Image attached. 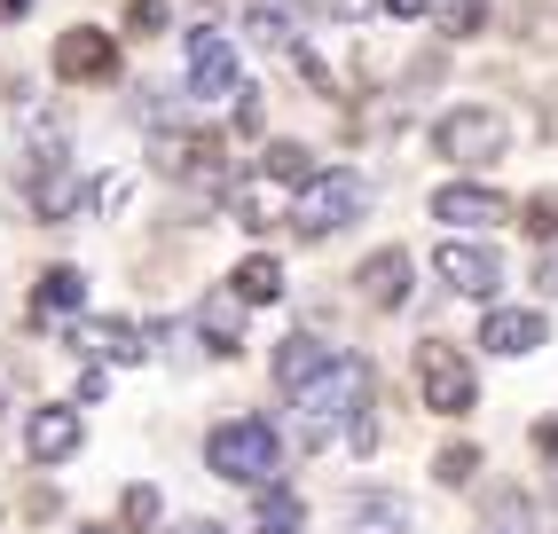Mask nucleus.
I'll list each match as a JSON object with an SVG mask.
<instances>
[{
    "mask_svg": "<svg viewBox=\"0 0 558 534\" xmlns=\"http://www.w3.org/2000/svg\"><path fill=\"white\" fill-rule=\"evenodd\" d=\"M205 464H213L220 480H236V487H276V472H283V433L268 425V416H229V425H213Z\"/></svg>",
    "mask_w": 558,
    "mask_h": 534,
    "instance_id": "obj_1",
    "label": "nucleus"
},
{
    "mask_svg": "<svg viewBox=\"0 0 558 534\" xmlns=\"http://www.w3.org/2000/svg\"><path fill=\"white\" fill-rule=\"evenodd\" d=\"M354 416H369V362H362V354L330 362L323 386L300 393V448H323L339 425H354Z\"/></svg>",
    "mask_w": 558,
    "mask_h": 534,
    "instance_id": "obj_2",
    "label": "nucleus"
},
{
    "mask_svg": "<svg viewBox=\"0 0 558 534\" xmlns=\"http://www.w3.org/2000/svg\"><path fill=\"white\" fill-rule=\"evenodd\" d=\"M362 205H369V181L362 173H315L300 197H291V236L323 244V236H339V228H354Z\"/></svg>",
    "mask_w": 558,
    "mask_h": 534,
    "instance_id": "obj_3",
    "label": "nucleus"
},
{
    "mask_svg": "<svg viewBox=\"0 0 558 534\" xmlns=\"http://www.w3.org/2000/svg\"><path fill=\"white\" fill-rule=\"evenodd\" d=\"M504 142H511V126L496 119V110H480V102L449 110V119H433V149H440L449 166H496Z\"/></svg>",
    "mask_w": 558,
    "mask_h": 534,
    "instance_id": "obj_4",
    "label": "nucleus"
},
{
    "mask_svg": "<svg viewBox=\"0 0 558 534\" xmlns=\"http://www.w3.org/2000/svg\"><path fill=\"white\" fill-rule=\"evenodd\" d=\"M417 393H425V409H440V416H464V409L480 401V377L464 369V354L449 347V338H417Z\"/></svg>",
    "mask_w": 558,
    "mask_h": 534,
    "instance_id": "obj_5",
    "label": "nucleus"
},
{
    "mask_svg": "<svg viewBox=\"0 0 558 534\" xmlns=\"http://www.w3.org/2000/svg\"><path fill=\"white\" fill-rule=\"evenodd\" d=\"M190 95L197 102H236L244 95V63L229 32H190Z\"/></svg>",
    "mask_w": 558,
    "mask_h": 534,
    "instance_id": "obj_6",
    "label": "nucleus"
},
{
    "mask_svg": "<svg viewBox=\"0 0 558 534\" xmlns=\"http://www.w3.org/2000/svg\"><path fill=\"white\" fill-rule=\"evenodd\" d=\"M433 267H440V283H449V291H464V299H496V283H504V259H496V244H472V236L440 244V252H433Z\"/></svg>",
    "mask_w": 558,
    "mask_h": 534,
    "instance_id": "obj_7",
    "label": "nucleus"
},
{
    "mask_svg": "<svg viewBox=\"0 0 558 534\" xmlns=\"http://www.w3.org/2000/svg\"><path fill=\"white\" fill-rule=\"evenodd\" d=\"M150 158H158V173L197 181V189L229 181V158H220V142H205V134H150Z\"/></svg>",
    "mask_w": 558,
    "mask_h": 534,
    "instance_id": "obj_8",
    "label": "nucleus"
},
{
    "mask_svg": "<svg viewBox=\"0 0 558 534\" xmlns=\"http://www.w3.org/2000/svg\"><path fill=\"white\" fill-rule=\"evenodd\" d=\"M119 71V48H110V32H95V24H71L63 40H56V80H71V87H95V80H110Z\"/></svg>",
    "mask_w": 558,
    "mask_h": 534,
    "instance_id": "obj_9",
    "label": "nucleus"
},
{
    "mask_svg": "<svg viewBox=\"0 0 558 534\" xmlns=\"http://www.w3.org/2000/svg\"><path fill=\"white\" fill-rule=\"evenodd\" d=\"M71 347H80L87 362H110V369H126V362H142V347H150V330L142 323H119V315H80L71 323Z\"/></svg>",
    "mask_w": 558,
    "mask_h": 534,
    "instance_id": "obj_10",
    "label": "nucleus"
},
{
    "mask_svg": "<svg viewBox=\"0 0 558 534\" xmlns=\"http://www.w3.org/2000/svg\"><path fill=\"white\" fill-rule=\"evenodd\" d=\"M433 220H449V228H496L504 220V189L496 181H449V189H433Z\"/></svg>",
    "mask_w": 558,
    "mask_h": 534,
    "instance_id": "obj_11",
    "label": "nucleus"
},
{
    "mask_svg": "<svg viewBox=\"0 0 558 534\" xmlns=\"http://www.w3.org/2000/svg\"><path fill=\"white\" fill-rule=\"evenodd\" d=\"M543 338H550L543 307H488V315H480V347H488V354H535Z\"/></svg>",
    "mask_w": 558,
    "mask_h": 534,
    "instance_id": "obj_12",
    "label": "nucleus"
},
{
    "mask_svg": "<svg viewBox=\"0 0 558 534\" xmlns=\"http://www.w3.org/2000/svg\"><path fill=\"white\" fill-rule=\"evenodd\" d=\"M80 299H87L80 267H48V276L32 283V330H71L80 323Z\"/></svg>",
    "mask_w": 558,
    "mask_h": 534,
    "instance_id": "obj_13",
    "label": "nucleus"
},
{
    "mask_svg": "<svg viewBox=\"0 0 558 534\" xmlns=\"http://www.w3.org/2000/svg\"><path fill=\"white\" fill-rule=\"evenodd\" d=\"M323 377H330V347H323L315 330H291L283 347H276V386L300 401V393H315V386H323Z\"/></svg>",
    "mask_w": 558,
    "mask_h": 534,
    "instance_id": "obj_14",
    "label": "nucleus"
},
{
    "mask_svg": "<svg viewBox=\"0 0 558 534\" xmlns=\"http://www.w3.org/2000/svg\"><path fill=\"white\" fill-rule=\"evenodd\" d=\"M24 456H32V464H71V456H80V416H71V409H32Z\"/></svg>",
    "mask_w": 558,
    "mask_h": 534,
    "instance_id": "obj_15",
    "label": "nucleus"
},
{
    "mask_svg": "<svg viewBox=\"0 0 558 534\" xmlns=\"http://www.w3.org/2000/svg\"><path fill=\"white\" fill-rule=\"evenodd\" d=\"M409 252L401 244H386V252H369V267H362V307H378V315H393L401 299H409Z\"/></svg>",
    "mask_w": 558,
    "mask_h": 534,
    "instance_id": "obj_16",
    "label": "nucleus"
},
{
    "mask_svg": "<svg viewBox=\"0 0 558 534\" xmlns=\"http://www.w3.org/2000/svg\"><path fill=\"white\" fill-rule=\"evenodd\" d=\"M244 40L268 48V56H291V48H300V16H291V0H244Z\"/></svg>",
    "mask_w": 558,
    "mask_h": 534,
    "instance_id": "obj_17",
    "label": "nucleus"
},
{
    "mask_svg": "<svg viewBox=\"0 0 558 534\" xmlns=\"http://www.w3.org/2000/svg\"><path fill=\"white\" fill-rule=\"evenodd\" d=\"M347 534H409V503L393 487H362L347 511Z\"/></svg>",
    "mask_w": 558,
    "mask_h": 534,
    "instance_id": "obj_18",
    "label": "nucleus"
},
{
    "mask_svg": "<svg viewBox=\"0 0 558 534\" xmlns=\"http://www.w3.org/2000/svg\"><path fill=\"white\" fill-rule=\"evenodd\" d=\"M197 330H205V354H236L244 347V315H236V291H220L197 307Z\"/></svg>",
    "mask_w": 558,
    "mask_h": 534,
    "instance_id": "obj_19",
    "label": "nucleus"
},
{
    "mask_svg": "<svg viewBox=\"0 0 558 534\" xmlns=\"http://www.w3.org/2000/svg\"><path fill=\"white\" fill-rule=\"evenodd\" d=\"M259 173H268L276 189H291V197H300V189L315 181V149H307V142H268V158H259Z\"/></svg>",
    "mask_w": 558,
    "mask_h": 534,
    "instance_id": "obj_20",
    "label": "nucleus"
},
{
    "mask_svg": "<svg viewBox=\"0 0 558 534\" xmlns=\"http://www.w3.org/2000/svg\"><path fill=\"white\" fill-rule=\"evenodd\" d=\"M480 534H535V503L519 487H496L488 511H480Z\"/></svg>",
    "mask_w": 558,
    "mask_h": 534,
    "instance_id": "obj_21",
    "label": "nucleus"
},
{
    "mask_svg": "<svg viewBox=\"0 0 558 534\" xmlns=\"http://www.w3.org/2000/svg\"><path fill=\"white\" fill-rule=\"evenodd\" d=\"M229 291H236V299H244V307H268V299H276V291H283V267H276V259H268V252H252V259H244V267H236V283H229Z\"/></svg>",
    "mask_w": 558,
    "mask_h": 534,
    "instance_id": "obj_22",
    "label": "nucleus"
},
{
    "mask_svg": "<svg viewBox=\"0 0 558 534\" xmlns=\"http://www.w3.org/2000/svg\"><path fill=\"white\" fill-rule=\"evenodd\" d=\"M433 24H440V40H464V32L488 24V0H433Z\"/></svg>",
    "mask_w": 558,
    "mask_h": 534,
    "instance_id": "obj_23",
    "label": "nucleus"
},
{
    "mask_svg": "<svg viewBox=\"0 0 558 534\" xmlns=\"http://www.w3.org/2000/svg\"><path fill=\"white\" fill-rule=\"evenodd\" d=\"M300 519H307V503H300V495H283V487H268V495H259V534H300Z\"/></svg>",
    "mask_w": 558,
    "mask_h": 534,
    "instance_id": "obj_24",
    "label": "nucleus"
},
{
    "mask_svg": "<svg viewBox=\"0 0 558 534\" xmlns=\"http://www.w3.org/2000/svg\"><path fill=\"white\" fill-rule=\"evenodd\" d=\"M433 472L449 480V487H464V480L480 472V448H472V440H457V448H440V464H433Z\"/></svg>",
    "mask_w": 558,
    "mask_h": 534,
    "instance_id": "obj_25",
    "label": "nucleus"
},
{
    "mask_svg": "<svg viewBox=\"0 0 558 534\" xmlns=\"http://www.w3.org/2000/svg\"><path fill=\"white\" fill-rule=\"evenodd\" d=\"M527 236H535V244H550V236H558V189L527 197Z\"/></svg>",
    "mask_w": 558,
    "mask_h": 534,
    "instance_id": "obj_26",
    "label": "nucleus"
},
{
    "mask_svg": "<svg viewBox=\"0 0 558 534\" xmlns=\"http://www.w3.org/2000/svg\"><path fill=\"white\" fill-rule=\"evenodd\" d=\"M158 519H166V511H158V487L134 480V487H126V526H158Z\"/></svg>",
    "mask_w": 558,
    "mask_h": 534,
    "instance_id": "obj_27",
    "label": "nucleus"
},
{
    "mask_svg": "<svg viewBox=\"0 0 558 534\" xmlns=\"http://www.w3.org/2000/svg\"><path fill=\"white\" fill-rule=\"evenodd\" d=\"M87 197H95L102 213H119V205H126V181H119V173H95V189H87Z\"/></svg>",
    "mask_w": 558,
    "mask_h": 534,
    "instance_id": "obj_28",
    "label": "nucleus"
},
{
    "mask_svg": "<svg viewBox=\"0 0 558 534\" xmlns=\"http://www.w3.org/2000/svg\"><path fill=\"white\" fill-rule=\"evenodd\" d=\"M126 24H134V32H158V24H166V0H134Z\"/></svg>",
    "mask_w": 558,
    "mask_h": 534,
    "instance_id": "obj_29",
    "label": "nucleus"
},
{
    "mask_svg": "<svg viewBox=\"0 0 558 534\" xmlns=\"http://www.w3.org/2000/svg\"><path fill=\"white\" fill-rule=\"evenodd\" d=\"M236 134H259V95H252V87L236 95Z\"/></svg>",
    "mask_w": 558,
    "mask_h": 534,
    "instance_id": "obj_30",
    "label": "nucleus"
},
{
    "mask_svg": "<svg viewBox=\"0 0 558 534\" xmlns=\"http://www.w3.org/2000/svg\"><path fill=\"white\" fill-rule=\"evenodd\" d=\"M347 440H354V456H369V448H378V425H369V416H354V425H347Z\"/></svg>",
    "mask_w": 558,
    "mask_h": 534,
    "instance_id": "obj_31",
    "label": "nucleus"
},
{
    "mask_svg": "<svg viewBox=\"0 0 558 534\" xmlns=\"http://www.w3.org/2000/svg\"><path fill=\"white\" fill-rule=\"evenodd\" d=\"M386 16H433V0H386Z\"/></svg>",
    "mask_w": 558,
    "mask_h": 534,
    "instance_id": "obj_32",
    "label": "nucleus"
},
{
    "mask_svg": "<svg viewBox=\"0 0 558 534\" xmlns=\"http://www.w3.org/2000/svg\"><path fill=\"white\" fill-rule=\"evenodd\" d=\"M166 534H220V526H213V519H173Z\"/></svg>",
    "mask_w": 558,
    "mask_h": 534,
    "instance_id": "obj_33",
    "label": "nucleus"
},
{
    "mask_svg": "<svg viewBox=\"0 0 558 534\" xmlns=\"http://www.w3.org/2000/svg\"><path fill=\"white\" fill-rule=\"evenodd\" d=\"M9 401H16V377H9V362H0V416H9Z\"/></svg>",
    "mask_w": 558,
    "mask_h": 534,
    "instance_id": "obj_34",
    "label": "nucleus"
},
{
    "mask_svg": "<svg viewBox=\"0 0 558 534\" xmlns=\"http://www.w3.org/2000/svg\"><path fill=\"white\" fill-rule=\"evenodd\" d=\"M24 9H32V0H0V24H16Z\"/></svg>",
    "mask_w": 558,
    "mask_h": 534,
    "instance_id": "obj_35",
    "label": "nucleus"
},
{
    "mask_svg": "<svg viewBox=\"0 0 558 534\" xmlns=\"http://www.w3.org/2000/svg\"><path fill=\"white\" fill-rule=\"evenodd\" d=\"M543 291H550V299H558V259H543Z\"/></svg>",
    "mask_w": 558,
    "mask_h": 534,
    "instance_id": "obj_36",
    "label": "nucleus"
},
{
    "mask_svg": "<svg viewBox=\"0 0 558 534\" xmlns=\"http://www.w3.org/2000/svg\"><path fill=\"white\" fill-rule=\"evenodd\" d=\"M80 534H110V526H80Z\"/></svg>",
    "mask_w": 558,
    "mask_h": 534,
    "instance_id": "obj_37",
    "label": "nucleus"
},
{
    "mask_svg": "<svg viewBox=\"0 0 558 534\" xmlns=\"http://www.w3.org/2000/svg\"><path fill=\"white\" fill-rule=\"evenodd\" d=\"M190 9H213V0H190Z\"/></svg>",
    "mask_w": 558,
    "mask_h": 534,
    "instance_id": "obj_38",
    "label": "nucleus"
}]
</instances>
